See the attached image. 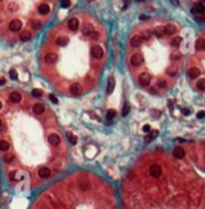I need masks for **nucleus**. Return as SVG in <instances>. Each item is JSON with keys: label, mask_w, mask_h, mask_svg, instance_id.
I'll list each match as a JSON object with an SVG mask.
<instances>
[{"label": "nucleus", "mask_w": 205, "mask_h": 209, "mask_svg": "<svg viewBox=\"0 0 205 209\" xmlns=\"http://www.w3.org/2000/svg\"><path fill=\"white\" fill-rule=\"evenodd\" d=\"M42 91H41V89H33L32 91V96L33 98H41V96H42Z\"/></svg>", "instance_id": "e433bc0d"}, {"label": "nucleus", "mask_w": 205, "mask_h": 209, "mask_svg": "<svg viewBox=\"0 0 205 209\" xmlns=\"http://www.w3.org/2000/svg\"><path fill=\"white\" fill-rule=\"evenodd\" d=\"M49 98H50V100H52V102H53V103H57V98H56V96H54V95H49Z\"/></svg>", "instance_id": "49530a36"}, {"label": "nucleus", "mask_w": 205, "mask_h": 209, "mask_svg": "<svg viewBox=\"0 0 205 209\" xmlns=\"http://www.w3.org/2000/svg\"><path fill=\"white\" fill-rule=\"evenodd\" d=\"M163 28H165V33H166V35H174V33L177 32V27H176L174 24H167V25H165Z\"/></svg>", "instance_id": "a211bd4d"}, {"label": "nucleus", "mask_w": 205, "mask_h": 209, "mask_svg": "<svg viewBox=\"0 0 205 209\" xmlns=\"http://www.w3.org/2000/svg\"><path fill=\"white\" fill-rule=\"evenodd\" d=\"M10 149V144L7 141H0V151L1 152H7Z\"/></svg>", "instance_id": "a878e982"}, {"label": "nucleus", "mask_w": 205, "mask_h": 209, "mask_svg": "<svg viewBox=\"0 0 205 209\" xmlns=\"http://www.w3.org/2000/svg\"><path fill=\"white\" fill-rule=\"evenodd\" d=\"M191 13L194 14L195 17L197 15H202L205 13V6L202 4V3H197V4H194L193 6V9H191Z\"/></svg>", "instance_id": "9b49d317"}, {"label": "nucleus", "mask_w": 205, "mask_h": 209, "mask_svg": "<svg viewBox=\"0 0 205 209\" xmlns=\"http://www.w3.org/2000/svg\"><path fill=\"white\" fill-rule=\"evenodd\" d=\"M0 127H1V120H0Z\"/></svg>", "instance_id": "603ef678"}, {"label": "nucleus", "mask_w": 205, "mask_h": 209, "mask_svg": "<svg viewBox=\"0 0 205 209\" xmlns=\"http://www.w3.org/2000/svg\"><path fill=\"white\" fill-rule=\"evenodd\" d=\"M149 174H151V177H153V178L161 177V174H162V167L159 166V165H151V166H149Z\"/></svg>", "instance_id": "423d86ee"}, {"label": "nucleus", "mask_w": 205, "mask_h": 209, "mask_svg": "<svg viewBox=\"0 0 205 209\" xmlns=\"http://www.w3.org/2000/svg\"><path fill=\"white\" fill-rule=\"evenodd\" d=\"M130 43H131V46H134V48H138L141 43H142V38H141V35H134V36L131 38Z\"/></svg>", "instance_id": "4be33fe9"}, {"label": "nucleus", "mask_w": 205, "mask_h": 209, "mask_svg": "<svg viewBox=\"0 0 205 209\" xmlns=\"http://www.w3.org/2000/svg\"><path fill=\"white\" fill-rule=\"evenodd\" d=\"M22 27H24V24H22L21 20H18V18H14V20H11L9 22V31L13 32V33H21L22 32Z\"/></svg>", "instance_id": "f257e3e1"}, {"label": "nucleus", "mask_w": 205, "mask_h": 209, "mask_svg": "<svg viewBox=\"0 0 205 209\" xmlns=\"http://www.w3.org/2000/svg\"><path fill=\"white\" fill-rule=\"evenodd\" d=\"M129 112H130V103H124L121 115H123V116H127V115H129Z\"/></svg>", "instance_id": "72a5a7b5"}, {"label": "nucleus", "mask_w": 205, "mask_h": 209, "mask_svg": "<svg viewBox=\"0 0 205 209\" xmlns=\"http://www.w3.org/2000/svg\"><path fill=\"white\" fill-rule=\"evenodd\" d=\"M188 75H190V78L195 80L197 77H200V68H197V67H191L190 71H188Z\"/></svg>", "instance_id": "5701e85b"}, {"label": "nucleus", "mask_w": 205, "mask_h": 209, "mask_svg": "<svg viewBox=\"0 0 205 209\" xmlns=\"http://www.w3.org/2000/svg\"><path fill=\"white\" fill-rule=\"evenodd\" d=\"M141 38H142V41H144V39H149V38H151V32H149V31H144V33L141 35Z\"/></svg>", "instance_id": "58836bf2"}, {"label": "nucleus", "mask_w": 205, "mask_h": 209, "mask_svg": "<svg viewBox=\"0 0 205 209\" xmlns=\"http://www.w3.org/2000/svg\"><path fill=\"white\" fill-rule=\"evenodd\" d=\"M10 100L13 103H20L22 100V94L18 92V91H13L10 94Z\"/></svg>", "instance_id": "dca6fc26"}, {"label": "nucleus", "mask_w": 205, "mask_h": 209, "mask_svg": "<svg viewBox=\"0 0 205 209\" xmlns=\"http://www.w3.org/2000/svg\"><path fill=\"white\" fill-rule=\"evenodd\" d=\"M115 116H116V112H115V110H108V113H106V120H108V123H110V121L115 119Z\"/></svg>", "instance_id": "c756f323"}, {"label": "nucleus", "mask_w": 205, "mask_h": 209, "mask_svg": "<svg viewBox=\"0 0 205 209\" xmlns=\"http://www.w3.org/2000/svg\"><path fill=\"white\" fill-rule=\"evenodd\" d=\"M182 113H183L184 116H188V115H191V110L187 109V107H184V109H182Z\"/></svg>", "instance_id": "79ce46f5"}, {"label": "nucleus", "mask_w": 205, "mask_h": 209, "mask_svg": "<svg viewBox=\"0 0 205 209\" xmlns=\"http://www.w3.org/2000/svg\"><path fill=\"white\" fill-rule=\"evenodd\" d=\"M184 155H186V151H184L182 146H176L173 149V156L176 157V159H183Z\"/></svg>", "instance_id": "f3484780"}, {"label": "nucleus", "mask_w": 205, "mask_h": 209, "mask_svg": "<svg viewBox=\"0 0 205 209\" xmlns=\"http://www.w3.org/2000/svg\"><path fill=\"white\" fill-rule=\"evenodd\" d=\"M46 110H48L46 106H45L43 103H41V102H36V103H33V106H32V112L35 113V115H38V116L43 115Z\"/></svg>", "instance_id": "9d476101"}, {"label": "nucleus", "mask_w": 205, "mask_h": 209, "mask_svg": "<svg viewBox=\"0 0 205 209\" xmlns=\"http://www.w3.org/2000/svg\"><path fill=\"white\" fill-rule=\"evenodd\" d=\"M67 138H68V141H70V144H71V145H76V144H77V137L73 135L71 133H67Z\"/></svg>", "instance_id": "473e14b6"}, {"label": "nucleus", "mask_w": 205, "mask_h": 209, "mask_svg": "<svg viewBox=\"0 0 205 209\" xmlns=\"http://www.w3.org/2000/svg\"><path fill=\"white\" fill-rule=\"evenodd\" d=\"M4 82H6V80H4V78H0V86L4 85Z\"/></svg>", "instance_id": "8fccbe9b"}, {"label": "nucleus", "mask_w": 205, "mask_h": 209, "mask_svg": "<svg viewBox=\"0 0 205 209\" xmlns=\"http://www.w3.org/2000/svg\"><path fill=\"white\" fill-rule=\"evenodd\" d=\"M54 42H56V45H57V46H66V45L68 43V38H67L66 35H63V33H60V35H57V36H56Z\"/></svg>", "instance_id": "2eb2a0df"}, {"label": "nucleus", "mask_w": 205, "mask_h": 209, "mask_svg": "<svg viewBox=\"0 0 205 209\" xmlns=\"http://www.w3.org/2000/svg\"><path fill=\"white\" fill-rule=\"evenodd\" d=\"M10 176H11V180H13V181H20V180L22 178L21 171H13Z\"/></svg>", "instance_id": "393cba45"}, {"label": "nucleus", "mask_w": 205, "mask_h": 209, "mask_svg": "<svg viewBox=\"0 0 205 209\" xmlns=\"http://www.w3.org/2000/svg\"><path fill=\"white\" fill-rule=\"evenodd\" d=\"M163 32H165V28H163V27H156V28L153 29V35H156V36H162Z\"/></svg>", "instance_id": "7c9ffc66"}, {"label": "nucleus", "mask_w": 205, "mask_h": 209, "mask_svg": "<svg viewBox=\"0 0 205 209\" xmlns=\"http://www.w3.org/2000/svg\"><path fill=\"white\" fill-rule=\"evenodd\" d=\"M32 39V32L31 31H24L20 33V41L22 42H28Z\"/></svg>", "instance_id": "412c9836"}, {"label": "nucleus", "mask_w": 205, "mask_h": 209, "mask_svg": "<svg viewBox=\"0 0 205 209\" xmlns=\"http://www.w3.org/2000/svg\"><path fill=\"white\" fill-rule=\"evenodd\" d=\"M49 11H50V3L42 1V3L38 4V13H39L41 15H46V14H49Z\"/></svg>", "instance_id": "6e6552de"}, {"label": "nucleus", "mask_w": 205, "mask_h": 209, "mask_svg": "<svg viewBox=\"0 0 205 209\" xmlns=\"http://www.w3.org/2000/svg\"><path fill=\"white\" fill-rule=\"evenodd\" d=\"M195 49H197L198 52H204L205 50V39L198 38V39L195 41Z\"/></svg>", "instance_id": "aec40b11"}, {"label": "nucleus", "mask_w": 205, "mask_h": 209, "mask_svg": "<svg viewBox=\"0 0 205 209\" xmlns=\"http://www.w3.org/2000/svg\"><path fill=\"white\" fill-rule=\"evenodd\" d=\"M197 117H198V119H204V117H205V112H204V110H202V112H198V113H197Z\"/></svg>", "instance_id": "a18cd8bd"}, {"label": "nucleus", "mask_w": 205, "mask_h": 209, "mask_svg": "<svg viewBox=\"0 0 205 209\" xmlns=\"http://www.w3.org/2000/svg\"><path fill=\"white\" fill-rule=\"evenodd\" d=\"M180 43H182V38H180V36H174V38H173V41H172L173 48H179Z\"/></svg>", "instance_id": "c85d7f7f"}, {"label": "nucleus", "mask_w": 205, "mask_h": 209, "mask_svg": "<svg viewBox=\"0 0 205 209\" xmlns=\"http://www.w3.org/2000/svg\"><path fill=\"white\" fill-rule=\"evenodd\" d=\"M43 60H45L46 64H54V63H57V60H59V56H57L56 53H53V52H48L46 54H45Z\"/></svg>", "instance_id": "0eeeda50"}, {"label": "nucleus", "mask_w": 205, "mask_h": 209, "mask_svg": "<svg viewBox=\"0 0 205 209\" xmlns=\"http://www.w3.org/2000/svg\"><path fill=\"white\" fill-rule=\"evenodd\" d=\"M89 39H92V41H98V39H99V32L94 31L91 35H89Z\"/></svg>", "instance_id": "c9c22d12"}, {"label": "nucleus", "mask_w": 205, "mask_h": 209, "mask_svg": "<svg viewBox=\"0 0 205 209\" xmlns=\"http://www.w3.org/2000/svg\"><path fill=\"white\" fill-rule=\"evenodd\" d=\"M115 85H116V81H115V77H109L108 80V86H106V94L110 95L115 89Z\"/></svg>", "instance_id": "6ab92c4d"}, {"label": "nucleus", "mask_w": 205, "mask_h": 209, "mask_svg": "<svg viewBox=\"0 0 205 209\" xmlns=\"http://www.w3.org/2000/svg\"><path fill=\"white\" fill-rule=\"evenodd\" d=\"M81 31H82V35H84V36H88V38H89V35L95 31V29H94V27H92L91 22H85V24L82 25V29H81Z\"/></svg>", "instance_id": "4468645a"}, {"label": "nucleus", "mask_w": 205, "mask_h": 209, "mask_svg": "<svg viewBox=\"0 0 205 209\" xmlns=\"http://www.w3.org/2000/svg\"><path fill=\"white\" fill-rule=\"evenodd\" d=\"M91 56L94 57V59H102L103 57V49H102V46L100 45H92V48H91Z\"/></svg>", "instance_id": "f03ea898"}, {"label": "nucleus", "mask_w": 205, "mask_h": 209, "mask_svg": "<svg viewBox=\"0 0 205 209\" xmlns=\"http://www.w3.org/2000/svg\"><path fill=\"white\" fill-rule=\"evenodd\" d=\"M3 160H4L6 163H13V160H14V156H13L11 153H6V155H3Z\"/></svg>", "instance_id": "2f4dec72"}, {"label": "nucleus", "mask_w": 205, "mask_h": 209, "mask_svg": "<svg viewBox=\"0 0 205 209\" xmlns=\"http://www.w3.org/2000/svg\"><path fill=\"white\" fill-rule=\"evenodd\" d=\"M130 62H131L133 66H140L141 63L144 62V57H142V54H141V53H134V54L131 56Z\"/></svg>", "instance_id": "ddd939ff"}, {"label": "nucleus", "mask_w": 205, "mask_h": 209, "mask_svg": "<svg viewBox=\"0 0 205 209\" xmlns=\"http://www.w3.org/2000/svg\"><path fill=\"white\" fill-rule=\"evenodd\" d=\"M138 81H140L141 86H148V85L151 84V74L142 73L140 75V78H138Z\"/></svg>", "instance_id": "f8f14e48"}, {"label": "nucleus", "mask_w": 205, "mask_h": 209, "mask_svg": "<svg viewBox=\"0 0 205 209\" xmlns=\"http://www.w3.org/2000/svg\"><path fill=\"white\" fill-rule=\"evenodd\" d=\"M48 142L52 146H59L62 144V139H60V135L57 133H50L48 135Z\"/></svg>", "instance_id": "7ed1b4c3"}, {"label": "nucleus", "mask_w": 205, "mask_h": 209, "mask_svg": "<svg viewBox=\"0 0 205 209\" xmlns=\"http://www.w3.org/2000/svg\"><path fill=\"white\" fill-rule=\"evenodd\" d=\"M142 131H145V133H151V127L148 124H145L144 127H142Z\"/></svg>", "instance_id": "37998d69"}, {"label": "nucleus", "mask_w": 205, "mask_h": 209, "mask_svg": "<svg viewBox=\"0 0 205 209\" xmlns=\"http://www.w3.org/2000/svg\"><path fill=\"white\" fill-rule=\"evenodd\" d=\"M68 91H70V94L73 95V96H80V95L82 94V86H81V84L74 82L70 85Z\"/></svg>", "instance_id": "39448f33"}, {"label": "nucleus", "mask_w": 205, "mask_h": 209, "mask_svg": "<svg viewBox=\"0 0 205 209\" xmlns=\"http://www.w3.org/2000/svg\"><path fill=\"white\" fill-rule=\"evenodd\" d=\"M1 107H3V104H1V102H0V110H1Z\"/></svg>", "instance_id": "3c124183"}, {"label": "nucleus", "mask_w": 205, "mask_h": 209, "mask_svg": "<svg viewBox=\"0 0 205 209\" xmlns=\"http://www.w3.org/2000/svg\"><path fill=\"white\" fill-rule=\"evenodd\" d=\"M67 27L71 32H76L80 29V20L77 17H71L70 20L67 21Z\"/></svg>", "instance_id": "20e7f679"}, {"label": "nucleus", "mask_w": 205, "mask_h": 209, "mask_svg": "<svg viewBox=\"0 0 205 209\" xmlns=\"http://www.w3.org/2000/svg\"><path fill=\"white\" fill-rule=\"evenodd\" d=\"M78 186H80V188H81L82 191H88V190L91 188V184H89V183H88L86 180H81Z\"/></svg>", "instance_id": "b1692460"}, {"label": "nucleus", "mask_w": 205, "mask_h": 209, "mask_svg": "<svg viewBox=\"0 0 205 209\" xmlns=\"http://www.w3.org/2000/svg\"><path fill=\"white\" fill-rule=\"evenodd\" d=\"M50 174H52V171L48 166H41L38 169V177L39 178H49Z\"/></svg>", "instance_id": "1a4fd4ad"}, {"label": "nucleus", "mask_w": 205, "mask_h": 209, "mask_svg": "<svg viewBox=\"0 0 205 209\" xmlns=\"http://www.w3.org/2000/svg\"><path fill=\"white\" fill-rule=\"evenodd\" d=\"M156 85H158V88H166V81H163V80H159Z\"/></svg>", "instance_id": "ea45409f"}, {"label": "nucleus", "mask_w": 205, "mask_h": 209, "mask_svg": "<svg viewBox=\"0 0 205 209\" xmlns=\"http://www.w3.org/2000/svg\"><path fill=\"white\" fill-rule=\"evenodd\" d=\"M197 89L205 91V78H200V80L197 81Z\"/></svg>", "instance_id": "bb28decb"}, {"label": "nucleus", "mask_w": 205, "mask_h": 209, "mask_svg": "<svg viewBox=\"0 0 205 209\" xmlns=\"http://www.w3.org/2000/svg\"><path fill=\"white\" fill-rule=\"evenodd\" d=\"M172 59H173V60H177V59H180V53H174V54H172Z\"/></svg>", "instance_id": "de8ad7c7"}, {"label": "nucleus", "mask_w": 205, "mask_h": 209, "mask_svg": "<svg viewBox=\"0 0 205 209\" xmlns=\"http://www.w3.org/2000/svg\"><path fill=\"white\" fill-rule=\"evenodd\" d=\"M60 6H62L63 9H67V7H70V6H71V3H70V1H62V3H60Z\"/></svg>", "instance_id": "a19ab883"}, {"label": "nucleus", "mask_w": 205, "mask_h": 209, "mask_svg": "<svg viewBox=\"0 0 205 209\" xmlns=\"http://www.w3.org/2000/svg\"><path fill=\"white\" fill-rule=\"evenodd\" d=\"M156 135H158V131H151L149 134H148V137L145 138V142L148 144V142H151L152 139H155L156 138Z\"/></svg>", "instance_id": "cd10ccee"}, {"label": "nucleus", "mask_w": 205, "mask_h": 209, "mask_svg": "<svg viewBox=\"0 0 205 209\" xmlns=\"http://www.w3.org/2000/svg\"><path fill=\"white\" fill-rule=\"evenodd\" d=\"M167 74L170 75V77H174L176 74H177V68L173 66V67H170V68H167Z\"/></svg>", "instance_id": "f704fd0d"}, {"label": "nucleus", "mask_w": 205, "mask_h": 209, "mask_svg": "<svg viewBox=\"0 0 205 209\" xmlns=\"http://www.w3.org/2000/svg\"><path fill=\"white\" fill-rule=\"evenodd\" d=\"M148 18H149L148 15H144V14H142V15H140V20H148Z\"/></svg>", "instance_id": "09e8293b"}, {"label": "nucleus", "mask_w": 205, "mask_h": 209, "mask_svg": "<svg viewBox=\"0 0 205 209\" xmlns=\"http://www.w3.org/2000/svg\"><path fill=\"white\" fill-rule=\"evenodd\" d=\"M10 77L13 78V80H18V74H17V70L11 68V70H10Z\"/></svg>", "instance_id": "4c0bfd02"}, {"label": "nucleus", "mask_w": 205, "mask_h": 209, "mask_svg": "<svg viewBox=\"0 0 205 209\" xmlns=\"http://www.w3.org/2000/svg\"><path fill=\"white\" fill-rule=\"evenodd\" d=\"M195 18H197L198 22H205V17H202V15H197Z\"/></svg>", "instance_id": "c03bdc74"}]
</instances>
